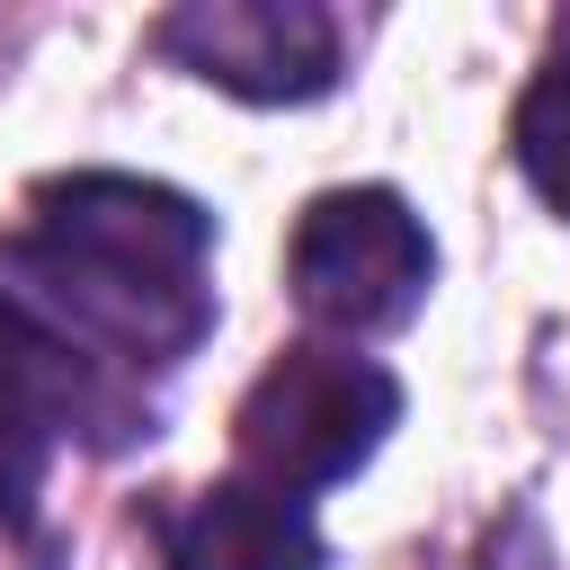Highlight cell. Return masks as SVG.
<instances>
[{"instance_id": "cell-1", "label": "cell", "mask_w": 570, "mask_h": 570, "mask_svg": "<svg viewBox=\"0 0 570 570\" xmlns=\"http://www.w3.org/2000/svg\"><path fill=\"white\" fill-rule=\"evenodd\" d=\"M214 214L160 178H45L0 240V285L107 374H169L214 330Z\"/></svg>"}, {"instance_id": "cell-2", "label": "cell", "mask_w": 570, "mask_h": 570, "mask_svg": "<svg viewBox=\"0 0 570 570\" xmlns=\"http://www.w3.org/2000/svg\"><path fill=\"white\" fill-rule=\"evenodd\" d=\"M392 419H401V383H392L374 356L303 338V347H276L267 374L240 392L232 445H240V472H249V481L303 499V490H321V481H347V472L383 445Z\"/></svg>"}, {"instance_id": "cell-3", "label": "cell", "mask_w": 570, "mask_h": 570, "mask_svg": "<svg viewBox=\"0 0 570 570\" xmlns=\"http://www.w3.org/2000/svg\"><path fill=\"white\" fill-rule=\"evenodd\" d=\"M62 436L134 445V436H151V401L0 285V525L36 517V490H45V463Z\"/></svg>"}, {"instance_id": "cell-4", "label": "cell", "mask_w": 570, "mask_h": 570, "mask_svg": "<svg viewBox=\"0 0 570 570\" xmlns=\"http://www.w3.org/2000/svg\"><path fill=\"white\" fill-rule=\"evenodd\" d=\"M436 249L419 232V214L392 187H330L303 205L294 249H285V285L321 330H401L428 303Z\"/></svg>"}, {"instance_id": "cell-5", "label": "cell", "mask_w": 570, "mask_h": 570, "mask_svg": "<svg viewBox=\"0 0 570 570\" xmlns=\"http://www.w3.org/2000/svg\"><path fill=\"white\" fill-rule=\"evenodd\" d=\"M151 45L187 62L196 80L258 98V107L321 98L338 80V27L312 0H187L151 27Z\"/></svg>"}, {"instance_id": "cell-6", "label": "cell", "mask_w": 570, "mask_h": 570, "mask_svg": "<svg viewBox=\"0 0 570 570\" xmlns=\"http://www.w3.org/2000/svg\"><path fill=\"white\" fill-rule=\"evenodd\" d=\"M142 534L160 570H321V525L303 499L267 481H205L142 499Z\"/></svg>"}, {"instance_id": "cell-7", "label": "cell", "mask_w": 570, "mask_h": 570, "mask_svg": "<svg viewBox=\"0 0 570 570\" xmlns=\"http://www.w3.org/2000/svg\"><path fill=\"white\" fill-rule=\"evenodd\" d=\"M517 169L534 178V196L552 214H570V53L534 71V89L517 98Z\"/></svg>"}]
</instances>
